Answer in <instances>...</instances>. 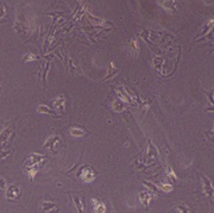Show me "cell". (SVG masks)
<instances>
[{"label":"cell","mask_w":214,"mask_h":213,"mask_svg":"<svg viewBox=\"0 0 214 213\" xmlns=\"http://www.w3.org/2000/svg\"><path fill=\"white\" fill-rule=\"evenodd\" d=\"M202 187H203V192H202L203 195H206L208 198H213L214 188L212 186V182L207 176L205 175H202Z\"/></svg>","instance_id":"cell-1"},{"label":"cell","mask_w":214,"mask_h":213,"mask_svg":"<svg viewBox=\"0 0 214 213\" xmlns=\"http://www.w3.org/2000/svg\"><path fill=\"white\" fill-rule=\"evenodd\" d=\"M80 177L82 179L83 182H92V181H94V179H95V172H94L92 168H89V167H85V168L81 170Z\"/></svg>","instance_id":"cell-2"},{"label":"cell","mask_w":214,"mask_h":213,"mask_svg":"<svg viewBox=\"0 0 214 213\" xmlns=\"http://www.w3.org/2000/svg\"><path fill=\"white\" fill-rule=\"evenodd\" d=\"M20 188H18L17 186H10L9 189H7V192H6V197L9 198V199H12V200H16V199H18L19 197H20Z\"/></svg>","instance_id":"cell-3"},{"label":"cell","mask_w":214,"mask_h":213,"mask_svg":"<svg viewBox=\"0 0 214 213\" xmlns=\"http://www.w3.org/2000/svg\"><path fill=\"white\" fill-rule=\"evenodd\" d=\"M152 199V194H150L149 192L144 190V192H140L139 193V201L142 205H144L145 207H149V202Z\"/></svg>","instance_id":"cell-4"},{"label":"cell","mask_w":214,"mask_h":213,"mask_svg":"<svg viewBox=\"0 0 214 213\" xmlns=\"http://www.w3.org/2000/svg\"><path fill=\"white\" fill-rule=\"evenodd\" d=\"M54 107L57 112H60L61 114L64 113V97L61 95L60 98H57L56 100L54 101Z\"/></svg>","instance_id":"cell-5"},{"label":"cell","mask_w":214,"mask_h":213,"mask_svg":"<svg viewBox=\"0 0 214 213\" xmlns=\"http://www.w3.org/2000/svg\"><path fill=\"white\" fill-rule=\"evenodd\" d=\"M92 202L94 205V211L95 212H106V206H105L103 202H101L99 200H95V199H93Z\"/></svg>","instance_id":"cell-6"},{"label":"cell","mask_w":214,"mask_h":213,"mask_svg":"<svg viewBox=\"0 0 214 213\" xmlns=\"http://www.w3.org/2000/svg\"><path fill=\"white\" fill-rule=\"evenodd\" d=\"M70 135L73 136V137H82V136H85L86 135V131L83 130V129H81V127H72L70 129Z\"/></svg>","instance_id":"cell-7"},{"label":"cell","mask_w":214,"mask_h":213,"mask_svg":"<svg viewBox=\"0 0 214 213\" xmlns=\"http://www.w3.org/2000/svg\"><path fill=\"white\" fill-rule=\"evenodd\" d=\"M42 207H43L42 208L43 212H47V211H57L58 210V207L55 204H52V202H43Z\"/></svg>","instance_id":"cell-8"},{"label":"cell","mask_w":214,"mask_h":213,"mask_svg":"<svg viewBox=\"0 0 214 213\" xmlns=\"http://www.w3.org/2000/svg\"><path fill=\"white\" fill-rule=\"evenodd\" d=\"M73 200L75 202V206H76V208H77V211L81 213L85 212V210H83L85 205H83V202H82V199H81L80 197H73Z\"/></svg>","instance_id":"cell-9"},{"label":"cell","mask_w":214,"mask_h":213,"mask_svg":"<svg viewBox=\"0 0 214 213\" xmlns=\"http://www.w3.org/2000/svg\"><path fill=\"white\" fill-rule=\"evenodd\" d=\"M117 72H118V68H115V67H114V63L111 62V63H110V68H108V75L106 76L105 79H103V81H105V80H108V79H111L112 76L115 75V73H117Z\"/></svg>","instance_id":"cell-10"},{"label":"cell","mask_w":214,"mask_h":213,"mask_svg":"<svg viewBox=\"0 0 214 213\" xmlns=\"http://www.w3.org/2000/svg\"><path fill=\"white\" fill-rule=\"evenodd\" d=\"M130 49L132 50V52L135 55H138L139 52V47H138V42L136 39H131L130 41Z\"/></svg>","instance_id":"cell-11"},{"label":"cell","mask_w":214,"mask_h":213,"mask_svg":"<svg viewBox=\"0 0 214 213\" xmlns=\"http://www.w3.org/2000/svg\"><path fill=\"white\" fill-rule=\"evenodd\" d=\"M163 6L164 9L170 10V11H175V9H176V4H175L174 0H167V1H164Z\"/></svg>","instance_id":"cell-12"},{"label":"cell","mask_w":214,"mask_h":213,"mask_svg":"<svg viewBox=\"0 0 214 213\" xmlns=\"http://www.w3.org/2000/svg\"><path fill=\"white\" fill-rule=\"evenodd\" d=\"M38 112L40 113H50V114H54V115H56L55 114V112L52 111V110H50L48 106H45V105H40V106H38Z\"/></svg>","instance_id":"cell-13"},{"label":"cell","mask_w":214,"mask_h":213,"mask_svg":"<svg viewBox=\"0 0 214 213\" xmlns=\"http://www.w3.org/2000/svg\"><path fill=\"white\" fill-rule=\"evenodd\" d=\"M212 26H214V19H211V20H208V22L206 23V25H205V27H203V30H202V32H201V36H203L205 34H207L208 30L212 29Z\"/></svg>","instance_id":"cell-14"},{"label":"cell","mask_w":214,"mask_h":213,"mask_svg":"<svg viewBox=\"0 0 214 213\" xmlns=\"http://www.w3.org/2000/svg\"><path fill=\"white\" fill-rule=\"evenodd\" d=\"M186 205H176L174 206V211H178V212H190V208H186Z\"/></svg>","instance_id":"cell-15"},{"label":"cell","mask_w":214,"mask_h":213,"mask_svg":"<svg viewBox=\"0 0 214 213\" xmlns=\"http://www.w3.org/2000/svg\"><path fill=\"white\" fill-rule=\"evenodd\" d=\"M143 183H144V185H145L146 187H149V188H150L151 190H153L155 193H157V194L160 193V190H158V189L156 188V186H155V185H152V183H150V182H143Z\"/></svg>","instance_id":"cell-16"},{"label":"cell","mask_w":214,"mask_h":213,"mask_svg":"<svg viewBox=\"0 0 214 213\" xmlns=\"http://www.w3.org/2000/svg\"><path fill=\"white\" fill-rule=\"evenodd\" d=\"M33 60H37L36 56H33V54H27L25 57H24V62H27V61H33Z\"/></svg>","instance_id":"cell-17"},{"label":"cell","mask_w":214,"mask_h":213,"mask_svg":"<svg viewBox=\"0 0 214 213\" xmlns=\"http://www.w3.org/2000/svg\"><path fill=\"white\" fill-rule=\"evenodd\" d=\"M207 97H208V101H209V104H212L214 107V97H213V91H211V92H207Z\"/></svg>","instance_id":"cell-18"},{"label":"cell","mask_w":214,"mask_h":213,"mask_svg":"<svg viewBox=\"0 0 214 213\" xmlns=\"http://www.w3.org/2000/svg\"><path fill=\"white\" fill-rule=\"evenodd\" d=\"M162 190L163 192H170V190H173V187L170 185H162Z\"/></svg>","instance_id":"cell-19"},{"label":"cell","mask_w":214,"mask_h":213,"mask_svg":"<svg viewBox=\"0 0 214 213\" xmlns=\"http://www.w3.org/2000/svg\"><path fill=\"white\" fill-rule=\"evenodd\" d=\"M206 135L211 138V140H213L214 142V130L213 131H211V133H209V132H206Z\"/></svg>","instance_id":"cell-20"},{"label":"cell","mask_w":214,"mask_h":213,"mask_svg":"<svg viewBox=\"0 0 214 213\" xmlns=\"http://www.w3.org/2000/svg\"><path fill=\"white\" fill-rule=\"evenodd\" d=\"M5 185H6V181H5V179H0V188H4L5 187Z\"/></svg>","instance_id":"cell-21"},{"label":"cell","mask_w":214,"mask_h":213,"mask_svg":"<svg viewBox=\"0 0 214 213\" xmlns=\"http://www.w3.org/2000/svg\"><path fill=\"white\" fill-rule=\"evenodd\" d=\"M4 14H5V10H4V7H0V18H1V17H4Z\"/></svg>","instance_id":"cell-22"}]
</instances>
